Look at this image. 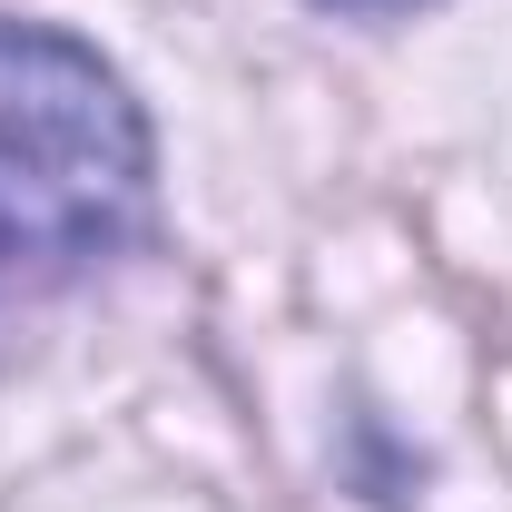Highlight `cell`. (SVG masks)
<instances>
[{"label":"cell","mask_w":512,"mask_h":512,"mask_svg":"<svg viewBox=\"0 0 512 512\" xmlns=\"http://www.w3.org/2000/svg\"><path fill=\"white\" fill-rule=\"evenodd\" d=\"M325 10H414V0H325Z\"/></svg>","instance_id":"7a4b0ae2"},{"label":"cell","mask_w":512,"mask_h":512,"mask_svg":"<svg viewBox=\"0 0 512 512\" xmlns=\"http://www.w3.org/2000/svg\"><path fill=\"white\" fill-rule=\"evenodd\" d=\"M148 109L89 40L0 20V266H79L148 217Z\"/></svg>","instance_id":"6da1fadb"}]
</instances>
